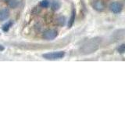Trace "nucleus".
Wrapping results in <instances>:
<instances>
[{
	"instance_id": "2",
	"label": "nucleus",
	"mask_w": 125,
	"mask_h": 118,
	"mask_svg": "<svg viewBox=\"0 0 125 118\" xmlns=\"http://www.w3.org/2000/svg\"><path fill=\"white\" fill-rule=\"evenodd\" d=\"M65 56V52L63 51H56V52H50L44 54L42 57L46 60H57V59H61Z\"/></svg>"
},
{
	"instance_id": "10",
	"label": "nucleus",
	"mask_w": 125,
	"mask_h": 118,
	"mask_svg": "<svg viewBox=\"0 0 125 118\" xmlns=\"http://www.w3.org/2000/svg\"><path fill=\"white\" fill-rule=\"evenodd\" d=\"M12 25H13V23L10 22V21L6 23L5 25L2 26V31H9V29H10V27L12 26Z\"/></svg>"
},
{
	"instance_id": "13",
	"label": "nucleus",
	"mask_w": 125,
	"mask_h": 118,
	"mask_svg": "<svg viewBox=\"0 0 125 118\" xmlns=\"http://www.w3.org/2000/svg\"><path fill=\"white\" fill-rule=\"evenodd\" d=\"M117 50H118V52L120 53V54H123L125 52V44H121L119 47L118 49H117Z\"/></svg>"
},
{
	"instance_id": "9",
	"label": "nucleus",
	"mask_w": 125,
	"mask_h": 118,
	"mask_svg": "<svg viewBox=\"0 0 125 118\" xmlns=\"http://www.w3.org/2000/svg\"><path fill=\"white\" fill-rule=\"evenodd\" d=\"M51 7H52V10L53 11H56V10H58L59 9H60V4L58 1H53L52 3V5H51Z\"/></svg>"
},
{
	"instance_id": "14",
	"label": "nucleus",
	"mask_w": 125,
	"mask_h": 118,
	"mask_svg": "<svg viewBox=\"0 0 125 118\" xmlns=\"http://www.w3.org/2000/svg\"><path fill=\"white\" fill-rule=\"evenodd\" d=\"M4 46H2V45H0V51H2V50H4Z\"/></svg>"
},
{
	"instance_id": "5",
	"label": "nucleus",
	"mask_w": 125,
	"mask_h": 118,
	"mask_svg": "<svg viewBox=\"0 0 125 118\" xmlns=\"http://www.w3.org/2000/svg\"><path fill=\"white\" fill-rule=\"evenodd\" d=\"M92 6L97 11H103L105 9V4L102 0H95L93 2Z\"/></svg>"
},
{
	"instance_id": "1",
	"label": "nucleus",
	"mask_w": 125,
	"mask_h": 118,
	"mask_svg": "<svg viewBox=\"0 0 125 118\" xmlns=\"http://www.w3.org/2000/svg\"><path fill=\"white\" fill-rule=\"evenodd\" d=\"M100 44V41L99 39H92L91 40L87 42L85 44L82 46L81 51L84 54H89L95 51L99 48Z\"/></svg>"
},
{
	"instance_id": "6",
	"label": "nucleus",
	"mask_w": 125,
	"mask_h": 118,
	"mask_svg": "<svg viewBox=\"0 0 125 118\" xmlns=\"http://www.w3.org/2000/svg\"><path fill=\"white\" fill-rule=\"evenodd\" d=\"M10 16V11L8 9H2L0 10V21H5Z\"/></svg>"
},
{
	"instance_id": "4",
	"label": "nucleus",
	"mask_w": 125,
	"mask_h": 118,
	"mask_svg": "<svg viewBox=\"0 0 125 118\" xmlns=\"http://www.w3.org/2000/svg\"><path fill=\"white\" fill-rule=\"evenodd\" d=\"M122 8L123 6L122 4L118 2H112L109 6V9L110 10L113 12V14H119L122 10Z\"/></svg>"
},
{
	"instance_id": "7",
	"label": "nucleus",
	"mask_w": 125,
	"mask_h": 118,
	"mask_svg": "<svg viewBox=\"0 0 125 118\" xmlns=\"http://www.w3.org/2000/svg\"><path fill=\"white\" fill-rule=\"evenodd\" d=\"M75 17H76V12H75V10L73 9L72 14H71V17H70V18L69 20V22H68V27L69 28H71L73 26L74 21H75Z\"/></svg>"
},
{
	"instance_id": "12",
	"label": "nucleus",
	"mask_w": 125,
	"mask_h": 118,
	"mask_svg": "<svg viewBox=\"0 0 125 118\" xmlns=\"http://www.w3.org/2000/svg\"><path fill=\"white\" fill-rule=\"evenodd\" d=\"M57 23H58L59 25L62 26L65 24V17H62V16L59 17L57 18Z\"/></svg>"
},
{
	"instance_id": "8",
	"label": "nucleus",
	"mask_w": 125,
	"mask_h": 118,
	"mask_svg": "<svg viewBox=\"0 0 125 118\" xmlns=\"http://www.w3.org/2000/svg\"><path fill=\"white\" fill-rule=\"evenodd\" d=\"M6 3L8 4V6H10L11 8H15L17 7L18 5V0H6Z\"/></svg>"
},
{
	"instance_id": "3",
	"label": "nucleus",
	"mask_w": 125,
	"mask_h": 118,
	"mask_svg": "<svg viewBox=\"0 0 125 118\" xmlns=\"http://www.w3.org/2000/svg\"><path fill=\"white\" fill-rule=\"evenodd\" d=\"M57 31L54 29H48L44 31L42 35V37L45 40H52L57 36Z\"/></svg>"
},
{
	"instance_id": "11",
	"label": "nucleus",
	"mask_w": 125,
	"mask_h": 118,
	"mask_svg": "<svg viewBox=\"0 0 125 118\" xmlns=\"http://www.w3.org/2000/svg\"><path fill=\"white\" fill-rule=\"evenodd\" d=\"M39 5L42 8H47L49 6V0H42V1H41Z\"/></svg>"
}]
</instances>
